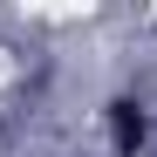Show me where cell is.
<instances>
[{
  "label": "cell",
  "instance_id": "6da1fadb",
  "mask_svg": "<svg viewBox=\"0 0 157 157\" xmlns=\"http://www.w3.org/2000/svg\"><path fill=\"white\" fill-rule=\"evenodd\" d=\"M109 130H116V150H137L144 144V109L137 102H109Z\"/></svg>",
  "mask_w": 157,
  "mask_h": 157
}]
</instances>
